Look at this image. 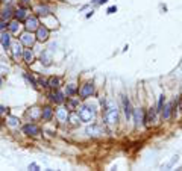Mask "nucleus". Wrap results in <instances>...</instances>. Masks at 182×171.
<instances>
[{"label":"nucleus","mask_w":182,"mask_h":171,"mask_svg":"<svg viewBox=\"0 0 182 171\" xmlns=\"http://www.w3.org/2000/svg\"><path fill=\"white\" fill-rule=\"evenodd\" d=\"M105 123L109 126H115L118 123V109L114 104H109L105 109Z\"/></svg>","instance_id":"obj_1"},{"label":"nucleus","mask_w":182,"mask_h":171,"mask_svg":"<svg viewBox=\"0 0 182 171\" xmlns=\"http://www.w3.org/2000/svg\"><path fill=\"white\" fill-rule=\"evenodd\" d=\"M79 120L84 121V123H91V121L94 120V109L90 108V106H82V108H79Z\"/></svg>","instance_id":"obj_2"},{"label":"nucleus","mask_w":182,"mask_h":171,"mask_svg":"<svg viewBox=\"0 0 182 171\" xmlns=\"http://www.w3.org/2000/svg\"><path fill=\"white\" fill-rule=\"evenodd\" d=\"M93 94H94V85L91 82L84 83V85L81 86V89H79V97L81 99H88Z\"/></svg>","instance_id":"obj_3"},{"label":"nucleus","mask_w":182,"mask_h":171,"mask_svg":"<svg viewBox=\"0 0 182 171\" xmlns=\"http://www.w3.org/2000/svg\"><path fill=\"white\" fill-rule=\"evenodd\" d=\"M39 27V21L36 17H27L24 21V29L27 32H36V29Z\"/></svg>","instance_id":"obj_4"},{"label":"nucleus","mask_w":182,"mask_h":171,"mask_svg":"<svg viewBox=\"0 0 182 171\" xmlns=\"http://www.w3.org/2000/svg\"><path fill=\"white\" fill-rule=\"evenodd\" d=\"M85 133L88 135V136H102L103 135V129H102V126H99V124H91L88 126L87 129H85Z\"/></svg>","instance_id":"obj_5"},{"label":"nucleus","mask_w":182,"mask_h":171,"mask_svg":"<svg viewBox=\"0 0 182 171\" xmlns=\"http://www.w3.org/2000/svg\"><path fill=\"white\" fill-rule=\"evenodd\" d=\"M39 132H41L39 127H38L36 124H34V123H29V124H24V126H23V133L27 135V136H35Z\"/></svg>","instance_id":"obj_6"},{"label":"nucleus","mask_w":182,"mask_h":171,"mask_svg":"<svg viewBox=\"0 0 182 171\" xmlns=\"http://www.w3.org/2000/svg\"><path fill=\"white\" fill-rule=\"evenodd\" d=\"M49 35H50V32H49V29L46 27V26H39L38 29H36V41H39V43H46L47 39H49Z\"/></svg>","instance_id":"obj_7"},{"label":"nucleus","mask_w":182,"mask_h":171,"mask_svg":"<svg viewBox=\"0 0 182 171\" xmlns=\"http://www.w3.org/2000/svg\"><path fill=\"white\" fill-rule=\"evenodd\" d=\"M20 39H21V44H24L26 47H32L34 46V43H35V39H36V36H34L32 35V32H24V34L20 36Z\"/></svg>","instance_id":"obj_8"},{"label":"nucleus","mask_w":182,"mask_h":171,"mask_svg":"<svg viewBox=\"0 0 182 171\" xmlns=\"http://www.w3.org/2000/svg\"><path fill=\"white\" fill-rule=\"evenodd\" d=\"M55 115H56V118H58L59 123H67L68 121V112H67L65 108H58Z\"/></svg>","instance_id":"obj_9"},{"label":"nucleus","mask_w":182,"mask_h":171,"mask_svg":"<svg viewBox=\"0 0 182 171\" xmlns=\"http://www.w3.org/2000/svg\"><path fill=\"white\" fill-rule=\"evenodd\" d=\"M50 99H52V102H55L56 104H62L64 100H65V94H64L62 91L56 89V91H53V92L50 94Z\"/></svg>","instance_id":"obj_10"},{"label":"nucleus","mask_w":182,"mask_h":171,"mask_svg":"<svg viewBox=\"0 0 182 171\" xmlns=\"http://www.w3.org/2000/svg\"><path fill=\"white\" fill-rule=\"evenodd\" d=\"M14 17L17 21H26V18H27V9H26V6H21V8H18L15 9V12H14Z\"/></svg>","instance_id":"obj_11"},{"label":"nucleus","mask_w":182,"mask_h":171,"mask_svg":"<svg viewBox=\"0 0 182 171\" xmlns=\"http://www.w3.org/2000/svg\"><path fill=\"white\" fill-rule=\"evenodd\" d=\"M123 109H125V115H126L127 120H130V117H132V114H134V109H132V106H130V102H129V99H127L126 96H123Z\"/></svg>","instance_id":"obj_12"},{"label":"nucleus","mask_w":182,"mask_h":171,"mask_svg":"<svg viewBox=\"0 0 182 171\" xmlns=\"http://www.w3.org/2000/svg\"><path fill=\"white\" fill-rule=\"evenodd\" d=\"M55 115V111L50 108V106H46V108H43L41 109V118L44 121H50L52 118H53Z\"/></svg>","instance_id":"obj_13"},{"label":"nucleus","mask_w":182,"mask_h":171,"mask_svg":"<svg viewBox=\"0 0 182 171\" xmlns=\"http://www.w3.org/2000/svg\"><path fill=\"white\" fill-rule=\"evenodd\" d=\"M14 8L11 6V5H6L3 9H2V14H0V17H2V20H9V18L14 15Z\"/></svg>","instance_id":"obj_14"},{"label":"nucleus","mask_w":182,"mask_h":171,"mask_svg":"<svg viewBox=\"0 0 182 171\" xmlns=\"http://www.w3.org/2000/svg\"><path fill=\"white\" fill-rule=\"evenodd\" d=\"M23 49H21V46L18 44V43H15V44H12V58L15 59V61H18L21 56H23Z\"/></svg>","instance_id":"obj_15"},{"label":"nucleus","mask_w":182,"mask_h":171,"mask_svg":"<svg viewBox=\"0 0 182 171\" xmlns=\"http://www.w3.org/2000/svg\"><path fill=\"white\" fill-rule=\"evenodd\" d=\"M0 43H2V46L5 49H9L11 47V35L6 34V32L0 34Z\"/></svg>","instance_id":"obj_16"},{"label":"nucleus","mask_w":182,"mask_h":171,"mask_svg":"<svg viewBox=\"0 0 182 171\" xmlns=\"http://www.w3.org/2000/svg\"><path fill=\"white\" fill-rule=\"evenodd\" d=\"M41 64L46 65V67H49V65L52 64V55H50V51L44 50L41 53Z\"/></svg>","instance_id":"obj_17"},{"label":"nucleus","mask_w":182,"mask_h":171,"mask_svg":"<svg viewBox=\"0 0 182 171\" xmlns=\"http://www.w3.org/2000/svg\"><path fill=\"white\" fill-rule=\"evenodd\" d=\"M36 14H38L39 17H47V15H50V8L46 6V5H39V6L36 8Z\"/></svg>","instance_id":"obj_18"},{"label":"nucleus","mask_w":182,"mask_h":171,"mask_svg":"<svg viewBox=\"0 0 182 171\" xmlns=\"http://www.w3.org/2000/svg\"><path fill=\"white\" fill-rule=\"evenodd\" d=\"M172 112H173V103L165 104L164 109H163V118L164 120H168V118L172 117Z\"/></svg>","instance_id":"obj_19"},{"label":"nucleus","mask_w":182,"mask_h":171,"mask_svg":"<svg viewBox=\"0 0 182 171\" xmlns=\"http://www.w3.org/2000/svg\"><path fill=\"white\" fill-rule=\"evenodd\" d=\"M47 86H50L52 89H58V88H59V77L52 76V77L47 80Z\"/></svg>","instance_id":"obj_20"},{"label":"nucleus","mask_w":182,"mask_h":171,"mask_svg":"<svg viewBox=\"0 0 182 171\" xmlns=\"http://www.w3.org/2000/svg\"><path fill=\"white\" fill-rule=\"evenodd\" d=\"M23 59H24L26 64H32V62H34V53L31 50H26L23 53Z\"/></svg>","instance_id":"obj_21"},{"label":"nucleus","mask_w":182,"mask_h":171,"mask_svg":"<svg viewBox=\"0 0 182 171\" xmlns=\"http://www.w3.org/2000/svg\"><path fill=\"white\" fill-rule=\"evenodd\" d=\"M20 21H12V23H9L8 24V29H9V32L11 34H15V32H18V29H20V24H18Z\"/></svg>","instance_id":"obj_22"},{"label":"nucleus","mask_w":182,"mask_h":171,"mask_svg":"<svg viewBox=\"0 0 182 171\" xmlns=\"http://www.w3.org/2000/svg\"><path fill=\"white\" fill-rule=\"evenodd\" d=\"M164 102H165V97H164V94H161L159 96V100H158V106H156V112H163Z\"/></svg>","instance_id":"obj_23"},{"label":"nucleus","mask_w":182,"mask_h":171,"mask_svg":"<svg viewBox=\"0 0 182 171\" xmlns=\"http://www.w3.org/2000/svg\"><path fill=\"white\" fill-rule=\"evenodd\" d=\"M134 118H135V124L138 126V123H140V120H141V112H140V109H134Z\"/></svg>","instance_id":"obj_24"},{"label":"nucleus","mask_w":182,"mask_h":171,"mask_svg":"<svg viewBox=\"0 0 182 171\" xmlns=\"http://www.w3.org/2000/svg\"><path fill=\"white\" fill-rule=\"evenodd\" d=\"M74 92H76V86H74V83L67 86V96H68V97H73Z\"/></svg>","instance_id":"obj_25"},{"label":"nucleus","mask_w":182,"mask_h":171,"mask_svg":"<svg viewBox=\"0 0 182 171\" xmlns=\"http://www.w3.org/2000/svg\"><path fill=\"white\" fill-rule=\"evenodd\" d=\"M8 124H9V126H12V127H17L18 126V118H15V117H9V118H8Z\"/></svg>","instance_id":"obj_26"},{"label":"nucleus","mask_w":182,"mask_h":171,"mask_svg":"<svg viewBox=\"0 0 182 171\" xmlns=\"http://www.w3.org/2000/svg\"><path fill=\"white\" fill-rule=\"evenodd\" d=\"M77 118H79V114H73V115H70V117H68V120L72 121V124H77Z\"/></svg>","instance_id":"obj_27"},{"label":"nucleus","mask_w":182,"mask_h":171,"mask_svg":"<svg viewBox=\"0 0 182 171\" xmlns=\"http://www.w3.org/2000/svg\"><path fill=\"white\" fill-rule=\"evenodd\" d=\"M114 12H117V6H111V8H108V11H106V14H108V15L114 14Z\"/></svg>","instance_id":"obj_28"},{"label":"nucleus","mask_w":182,"mask_h":171,"mask_svg":"<svg viewBox=\"0 0 182 171\" xmlns=\"http://www.w3.org/2000/svg\"><path fill=\"white\" fill-rule=\"evenodd\" d=\"M29 170L38 171V170H39V167H38V164H29Z\"/></svg>","instance_id":"obj_29"},{"label":"nucleus","mask_w":182,"mask_h":171,"mask_svg":"<svg viewBox=\"0 0 182 171\" xmlns=\"http://www.w3.org/2000/svg\"><path fill=\"white\" fill-rule=\"evenodd\" d=\"M8 24H9V23H5V20H2V21H0V31L5 29V27H8Z\"/></svg>","instance_id":"obj_30"},{"label":"nucleus","mask_w":182,"mask_h":171,"mask_svg":"<svg viewBox=\"0 0 182 171\" xmlns=\"http://www.w3.org/2000/svg\"><path fill=\"white\" fill-rule=\"evenodd\" d=\"M31 2H32V0H20V3H21L23 6H27V5H31Z\"/></svg>","instance_id":"obj_31"},{"label":"nucleus","mask_w":182,"mask_h":171,"mask_svg":"<svg viewBox=\"0 0 182 171\" xmlns=\"http://www.w3.org/2000/svg\"><path fill=\"white\" fill-rule=\"evenodd\" d=\"M5 112H6V108L5 106H0V115H3Z\"/></svg>","instance_id":"obj_32"},{"label":"nucleus","mask_w":182,"mask_h":171,"mask_svg":"<svg viewBox=\"0 0 182 171\" xmlns=\"http://www.w3.org/2000/svg\"><path fill=\"white\" fill-rule=\"evenodd\" d=\"M106 2H108V0H97L99 5H103V3H106Z\"/></svg>","instance_id":"obj_33"},{"label":"nucleus","mask_w":182,"mask_h":171,"mask_svg":"<svg viewBox=\"0 0 182 171\" xmlns=\"http://www.w3.org/2000/svg\"><path fill=\"white\" fill-rule=\"evenodd\" d=\"M3 2H8V3H9V2H11V0H3Z\"/></svg>","instance_id":"obj_34"},{"label":"nucleus","mask_w":182,"mask_h":171,"mask_svg":"<svg viewBox=\"0 0 182 171\" xmlns=\"http://www.w3.org/2000/svg\"><path fill=\"white\" fill-rule=\"evenodd\" d=\"M0 85H2V79H0Z\"/></svg>","instance_id":"obj_35"},{"label":"nucleus","mask_w":182,"mask_h":171,"mask_svg":"<svg viewBox=\"0 0 182 171\" xmlns=\"http://www.w3.org/2000/svg\"><path fill=\"white\" fill-rule=\"evenodd\" d=\"M181 109H182V104H181Z\"/></svg>","instance_id":"obj_36"}]
</instances>
